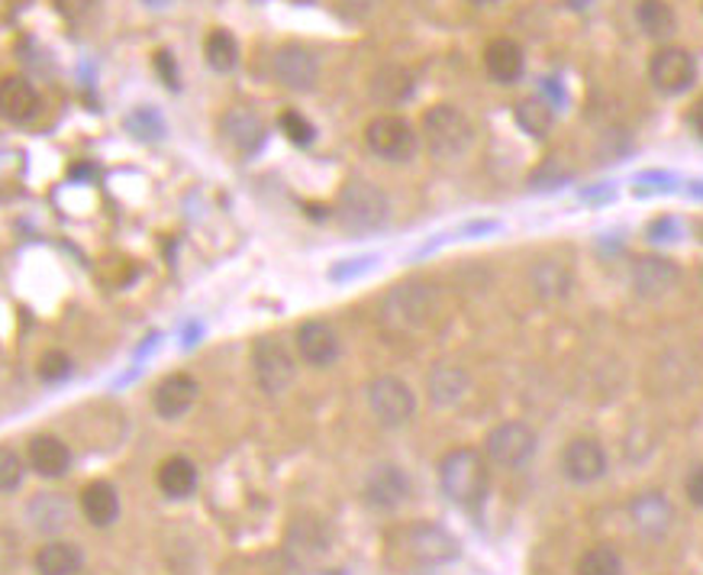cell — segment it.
<instances>
[{"label":"cell","mask_w":703,"mask_h":575,"mask_svg":"<svg viewBox=\"0 0 703 575\" xmlns=\"http://www.w3.org/2000/svg\"><path fill=\"white\" fill-rule=\"evenodd\" d=\"M42 111V98L33 88V82H26L23 75H7L0 78V116L23 126L33 123Z\"/></svg>","instance_id":"ffe728a7"},{"label":"cell","mask_w":703,"mask_h":575,"mask_svg":"<svg viewBox=\"0 0 703 575\" xmlns=\"http://www.w3.org/2000/svg\"><path fill=\"white\" fill-rule=\"evenodd\" d=\"M539 437L523 421H503L485 440V457L501 468H519L536 457Z\"/></svg>","instance_id":"9c48e42d"},{"label":"cell","mask_w":703,"mask_h":575,"mask_svg":"<svg viewBox=\"0 0 703 575\" xmlns=\"http://www.w3.org/2000/svg\"><path fill=\"white\" fill-rule=\"evenodd\" d=\"M688 120H691V129H694V133H698V136L703 139V98H698V101H694V108H691Z\"/></svg>","instance_id":"7bdbcfd3"},{"label":"cell","mask_w":703,"mask_h":575,"mask_svg":"<svg viewBox=\"0 0 703 575\" xmlns=\"http://www.w3.org/2000/svg\"><path fill=\"white\" fill-rule=\"evenodd\" d=\"M123 126H126L136 139H142V142H162L165 133H168L165 116L159 114L155 108H149V104L133 108L129 114L123 116Z\"/></svg>","instance_id":"d6a6232c"},{"label":"cell","mask_w":703,"mask_h":575,"mask_svg":"<svg viewBox=\"0 0 703 575\" xmlns=\"http://www.w3.org/2000/svg\"><path fill=\"white\" fill-rule=\"evenodd\" d=\"M410 95H413V75L394 65L381 68L372 82V98L385 108H398Z\"/></svg>","instance_id":"f546056e"},{"label":"cell","mask_w":703,"mask_h":575,"mask_svg":"<svg viewBox=\"0 0 703 575\" xmlns=\"http://www.w3.org/2000/svg\"><path fill=\"white\" fill-rule=\"evenodd\" d=\"M342 10H349V13H368L378 0H336Z\"/></svg>","instance_id":"b9f144b4"},{"label":"cell","mask_w":703,"mask_h":575,"mask_svg":"<svg viewBox=\"0 0 703 575\" xmlns=\"http://www.w3.org/2000/svg\"><path fill=\"white\" fill-rule=\"evenodd\" d=\"M472 391V375L462 368V365H452V362H436L426 375V398L432 408L439 411H449V408H459Z\"/></svg>","instance_id":"e0dca14e"},{"label":"cell","mask_w":703,"mask_h":575,"mask_svg":"<svg viewBox=\"0 0 703 575\" xmlns=\"http://www.w3.org/2000/svg\"><path fill=\"white\" fill-rule=\"evenodd\" d=\"M423 139L436 159H462L475 146V123L455 104H432L423 114Z\"/></svg>","instance_id":"277c9868"},{"label":"cell","mask_w":703,"mask_h":575,"mask_svg":"<svg viewBox=\"0 0 703 575\" xmlns=\"http://www.w3.org/2000/svg\"><path fill=\"white\" fill-rule=\"evenodd\" d=\"M252 375H255V385L268 395V398H278L285 395L294 378H298V362L291 355L288 343L281 337H259L252 343Z\"/></svg>","instance_id":"5b68a950"},{"label":"cell","mask_w":703,"mask_h":575,"mask_svg":"<svg viewBox=\"0 0 703 575\" xmlns=\"http://www.w3.org/2000/svg\"><path fill=\"white\" fill-rule=\"evenodd\" d=\"M155 72L162 75L165 88H172V91H178V88H181V75H178V65H175V59H172V52H168V49L155 52Z\"/></svg>","instance_id":"74e56055"},{"label":"cell","mask_w":703,"mask_h":575,"mask_svg":"<svg viewBox=\"0 0 703 575\" xmlns=\"http://www.w3.org/2000/svg\"><path fill=\"white\" fill-rule=\"evenodd\" d=\"M685 495H688V501H691L694 508H703V465H698V468L688 475V482H685Z\"/></svg>","instance_id":"60d3db41"},{"label":"cell","mask_w":703,"mask_h":575,"mask_svg":"<svg viewBox=\"0 0 703 575\" xmlns=\"http://www.w3.org/2000/svg\"><path fill=\"white\" fill-rule=\"evenodd\" d=\"M159 488L165 498L172 501H181V498H191L194 488H198V465L188 460V457H172L159 465Z\"/></svg>","instance_id":"4316f807"},{"label":"cell","mask_w":703,"mask_h":575,"mask_svg":"<svg viewBox=\"0 0 703 575\" xmlns=\"http://www.w3.org/2000/svg\"><path fill=\"white\" fill-rule=\"evenodd\" d=\"M272 72H275L278 85H285L291 91H310L319 82V59L313 55V49H306L301 42H288L275 52Z\"/></svg>","instance_id":"8fae6325"},{"label":"cell","mask_w":703,"mask_h":575,"mask_svg":"<svg viewBox=\"0 0 703 575\" xmlns=\"http://www.w3.org/2000/svg\"><path fill=\"white\" fill-rule=\"evenodd\" d=\"M629 517H632V527L649 537V540H658L671 530V521H675V511L668 504V498L662 491H642L629 501Z\"/></svg>","instance_id":"d6986e66"},{"label":"cell","mask_w":703,"mask_h":575,"mask_svg":"<svg viewBox=\"0 0 703 575\" xmlns=\"http://www.w3.org/2000/svg\"><path fill=\"white\" fill-rule=\"evenodd\" d=\"M636 23L652 39H668L678 29V16H675V10H671L668 0H639Z\"/></svg>","instance_id":"f1b7e54d"},{"label":"cell","mask_w":703,"mask_h":575,"mask_svg":"<svg viewBox=\"0 0 703 575\" xmlns=\"http://www.w3.org/2000/svg\"><path fill=\"white\" fill-rule=\"evenodd\" d=\"M365 146L385 162H406L416 155L419 136L410 120L398 114H381L365 126Z\"/></svg>","instance_id":"ba28073f"},{"label":"cell","mask_w":703,"mask_h":575,"mask_svg":"<svg viewBox=\"0 0 703 575\" xmlns=\"http://www.w3.org/2000/svg\"><path fill=\"white\" fill-rule=\"evenodd\" d=\"M542 95H545V104L552 108V111H565V88H562V82L558 78H545L542 82Z\"/></svg>","instance_id":"ab89813d"},{"label":"cell","mask_w":703,"mask_h":575,"mask_svg":"<svg viewBox=\"0 0 703 575\" xmlns=\"http://www.w3.org/2000/svg\"><path fill=\"white\" fill-rule=\"evenodd\" d=\"M81 514L95 527H110L120 517V495L110 482H91L81 491Z\"/></svg>","instance_id":"83f0119b"},{"label":"cell","mask_w":703,"mask_h":575,"mask_svg":"<svg viewBox=\"0 0 703 575\" xmlns=\"http://www.w3.org/2000/svg\"><path fill=\"white\" fill-rule=\"evenodd\" d=\"M436 288L429 282H401L381 298V324L394 334H419L436 321Z\"/></svg>","instance_id":"7a4b0ae2"},{"label":"cell","mask_w":703,"mask_h":575,"mask_svg":"<svg viewBox=\"0 0 703 575\" xmlns=\"http://www.w3.org/2000/svg\"><path fill=\"white\" fill-rule=\"evenodd\" d=\"M329 550V530L316 517H301L288 530V557L298 563H316Z\"/></svg>","instance_id":"d4e9b609"},{"label":"cell","mask_w":703,"mask_h":575,"mask_svg":"<svg viewBox=\"0 0 703 575\" xmlns=\"http://www.w3.org/2000/svg\"><path fill=\"white\" fill-rule=\"evenodd\" d=\"M701 282H703V272H701Z\"/></svg>","instance_id":"7dc6e473"},{"label":"cell","mask_w":703,"mask_h":575,"mask_svg":"<svg viewBox=\"0 0 703 575\" xmlns=\"http://www.w3.org/2000/svg\"><path fill=\"white\" fill-rule=\"evenodd\" d=\"M372 265H375V255L349 259L346 265H336V268H329V278H332V282H346V278H352V275H362V272H368Z\"/></svg>","instance_id":"f35d334b"},{"label":"cell","mask_w":703,"mask_h":575,"mask_svg":"<svg viewBox=\"0 0 703 575\" xmlns=\"http://www.w3.org/2000/svg\"><path fill=\"white\" fill-rule=\"evenodd\" d=\"M513 120L519 123L523 133H529L532 139H545L552 133V123H555V111L542 101V98H529V101H519L513 108Z\"/></svg>","instance_id":"4dcf8cb0"},{"label":"cell","mask_w":703,"mask_h":575,"mask_svg":"<svg viewBox=\"0 0 703 575\" xmlns=\"http://www.w3.org/2000/svg\"><path fill=\"white\" fill-rule=\"evenodd\" d=\"M23 457L10 447H0V491H16L23 485Z\"/></svg>","instance_id":"d590c367"},{"label":"cell","mask_w":703,"mask_h":575,"mask_svg":"<svg viewBox=\"0 0 703 575\" xmlns=\"http://www.w3.org/2000/svg\"><path fill=\"white\" fill-rule=\"evenodd\" d=\"M72 372H75V362H72V355H68V352H62V349H49V352L39 359V378H42V382H49V385L65 382Z\"/></svg>","instance_id":"e575fe53"},{"label":"cell","mask_w":703,"mask_h":575,"mask_svg":"<svg viewBox=\"0 0 703 575\" xmlns=\"http://www.w3.org/2000/svg\"><path fill=\"white\" fill-rule=\"evenodd\" d=\"M294 346H298V355L313 368L332 365L339 359V349H342L336 327L329 321H319V317L303 321L294 334Z\"/></svg>","instance_id":"9a60e30c"},{"label":"cell","mask_w":703,"mask_h":575,"mask_svg":"<svg viewBox=\"0 0 703 575\" xmlns=\"http://www.w3.org/2000/svg\"><path fill=\"white\" fill-rule=\"evenodd\" d=\"M146 3H152V7H162V3H168V0H146Z\"/></svg>","instance_id":"bcb514c9"},{"label":"cell","mask_w":703,"mask_h":575,"mask_svg":"<svg viewBox=\"0 0 703 575\" xmlns=\"http://www.w3.org/2000/svg\"><path fill=\"white\" fill-rule=\"evenodd\" d=\"M413 485L406 478L401 465L394 462H385V465H375L365 478V501L375 508V511H394L401 508L403 501L410 498Z\"/></svg>","instance_id":"5bb4252c"},{"label":"cell","mask_w":703,"mask_h":575,"mask_svg":"<svg viewBox=\"0 0 703 575\" xmlns=\"http://www.w3.org/2000/svg\"><path fill=\"white\" fill-rule=\"evenodd\" d=\"M578 575H623V560L613 547H591L578 560Z\"/></svg>","instance_id":"836d02e7"},{"label":"cell","mask_w":703,"mask_h":575,"mask_svg":"<svg viewBox=\"0 0 703 575\" xmlns=\"http://www.w3.org/2000/svg\"><path fill=\"white\" fill-rule=\"evenodd\" d=\"M203 55H206V65L219 75L233 72L239 65V42L233 33L226 29H213L203 42Z\"/></svg>","instance_id":"1f68e13d"},{"label":"cell","mask_w":703,"mask_h":575,"mask_svg":"<svg viewBox=\"0 0 703 575\" xmlns=\"http://www.w3.org/2000/svg\"><path fill=\"white\" fill-rule=\"evenodd\" d=\"M565 3H568L572 10H585V7H588L591 0H565Z\"/></svg>","instance_id":"ee69618b"},{"label":"cell","mask_w":703,"mask_h":575,"mask_svg":"<svg viewBox=\"0 0 703 575\" xmlns=\"http://www.w3.org/2000/svg\"><path fill=\"white\" fill-rule=\"evenodd\" d=\"M562 472L575 482V485H591L606 475V453L598 440L591 437H578L562 450Z\"/></svg>","instance_id":"ac0fdd59"},{"label":"cell","mask_w":703,"mask_h":575,"mask_svg":"<svg viewBox=\"0 0 703 575\" xmlns=\"http://www.w3.org/2000/svg\"><path fill=\"white\" fill-rule=\"evenodd\" d=\"M29 468L42 478H62L72 468V450L68 443H62L59 437H33L29 450H26Z\"/></svg>","instance_id":"603a6c76"},{"label":"cell","mask_w":703,"mask_h":575,"mask_svg":"<svg viewBox=\"0 0 703 575\" xmlns=\"http://www.w3.org/2000/svg\"><path fill=\"white\" fill-rule=\"evenodd\" d=\"M649 78L662 95H685L698 82V62L681 46H665L649 62Z\"/></svg>","instance_id":"30bf717a"},{"label":"cell","mask_w":703,"mask_h":575,"mask_svg":"<svg viewBox=\"0 0 703 575\" xmlns=\"http://www.w3.org/2000/svg\"><path fill=\"white\" fill-rule=\"evenodd\" d=\"M219 133H223V139L239 152V155H255L262 146H265V139H268V126H265V120L255 114L252 108H246V104H236V108H229L223 120H219Z\"/></svg>","instance_id":"4fadbf2b"},{"label":"cell","mask_w":703,"mask_h":575,"mask_svg":"<svg viewBox=\"0 0 703 575\" xmlns=\"http://www.w3.org/2000/svg\"><path fill=\"white\" fill-rule=\"evenodd\" d=\"M439 488L459 508H478L491 488L488 460L478 450H452L439 460Z\"/></svg>","instance_id":"6da1fadb"},{"label":"cell","mask_w":703,"mask_h":575,"mask_svg":"<svg viewBox=\"0 0 703 575\" xmlns=\"http://www.w3.org/2000/svg\"><path fill=\"white\" fill-rule=\"evenodd\" d=\"M485 68L498 85H516L523 78V68H526L523 46L516 39H510V36L491 39L488 49H485Z\"/></svg>","instance_id":"44dd1931"},{"label":"cell","mask_w":703,"mask_h":575,"mask_svg":"<svg viewBox=\"0 0 703 575\" xmlns=\"http://www.w3.org/2000/svg\"><path fill=\"white\" fill-rule=\"evenodd\" d=\"M681 282V268L665 255H639L632 262V288L639 298L658 301Z\"/></svg>","instance_id":"2e32d148"},{"label":"cell","mask_w":703,"mask_h":575,"mask_svg":"<svg viewBox=\"0 0 703 575\" xmlns=\"http://www.w3.org/2000/svg\"><path fill=\"white\" fill-rule=\"evenodd\" d=\"M278 126H281V133H285L294 146H310L313 136H316L313 123L303 114H298V111H285V114L278 116Z\"/></svg>","instance_id":"8d00e7d4"},{"label":"cell","mask_w":703,"mask_h":575,"mask_svg":"<svg viewBox=\"0 0 703 575\" xmlns=\"http://www.w3.org/2000/svg\"><path fill=\"white\" fill-rule=\"evenodd\" d=\"M36 573L39 575H78L85 566V553L78 543L68 540H49L36 553Z\"/></svg>","instance_id":"484cf974"},{"label":"cell","mask_w":703,"mask_h":575,"mask_svg":"<svg viewBox=\"0 0 703 575\" xmlns=\"http://www.w3.org/2000/svg\"><path fill=\"white\" fill-rule=\"evenodd\" d=\"M26 517L39 534H59L72 521V501L59 491H42L29 501Z\"/></svg>","instance_id":"cb8c5ba5"},{"label":"cell","mask_w":703,"mask_h":575,"mask_svg":"<svg viewBox=\"0 0 703 575\" xmlns=\"http://www.w3.org/2000/svg\"><path fill=\"white\" fill-rule=\"evenodd\" d=\"M336 221L339 227L352 236H365V233L381 230L391 221V198L365 182V178H352L336 201Z\"/></svg>","instance_id":"3957f363"},{"label":"cell","mask_w":703,"mask_h":575,"mask_svg":"<svg viewBox=\"0 0 703 575\" xmlns=\"http://www.w3.org/2000/svg\"><path fill=\"white\" fill-rule=\"evenodd\" d=\"M398 550L413 566H445L459 560V540L439 524H410L398 534Z\"/></svg>","instance_id":"52a82bcc"},{"label":"cell","mask_w":703,"mask_h":575,"mask_svg":"<svg viewBox=\"0 0 703 575\" xmlns=\"http://www.w3.org/2000/svg\"><path fill=\"white\" fill-rule=\"evenodd\" d=\"M472 3H478V7H488V3H498V0H472Z\"/></svg>","instance_id":"f6af8a7d"},{"label":"cell","mask_w":703,"mask_h":575,"mask_svg":"<svg viewBox=\"0 0 703 575\" xmlns=\"http://www.w3.org/2000/svg\"><path fill=\"white\" fill-rule=\"evenodd\" d=\"M365 401H368L372 417L381 427H391V430L410 424L413 414H416V395L398 375H375L365 385Z\"/></svg>","instance_id":"8992f818"},{"label":"cell","mask_w":703,"mask_h":575,"mask_svg":"<svg viewBox=\"0 0 703 575\" xmlns=\"http://www.w3.org/2000/svg\"><path fill=\"white\" fill-rule=\"evenodd\" d=\"M529 285L542 301H565L575 288V275L562 259H539L529 268Z\"/></svg>","instance_id":"7402d4cb"},{"label":"cell","mask_w":703,"mask_h":575,"mask_svg":"<svg viewBox=\"0 0 703 575\" xmlns=\"http://www.w3.org/2000/svg\"><path fill=\"white\" fill-rule=\"evenodd\" d=\"M201 398V385L188 372H172L152 388V408L162 421H178L185 417Z\"/></svg>","instance_id":"7c38bea8"}]
</instances>
